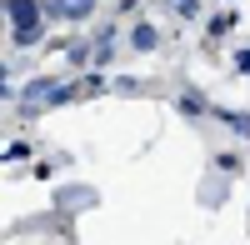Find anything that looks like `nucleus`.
<instances>
[{"label": "nucleus", "mask_w": 250, "mask_h": 245, "mask_svg": "<svg viewBox=\"0 0 250 245\" xmlns=\"http://www.w3.org/2000/svg\"><path fill=\"white\" fill-rule=\"evenodd\" d=\"M10 20H15V40L20 45H30L40 35V5L35 0H10Z\"/></svg>", "instance_id": "f257e3e1"}, {"label": "nucleus", "mask_w": 250, "mask_h": 245, "mask_svg": "<svg viewBox=\"0 0 250 245\" xmlns=\"http://www.w3.org/2000/svg\"><path fill=\"white\" fill-rule=\"evenodd\" d=\"M155 40H160V35H155L150 25H135V50H155Z\"/></svg>", "instance_id": "f03ea898"}]
</instances>
